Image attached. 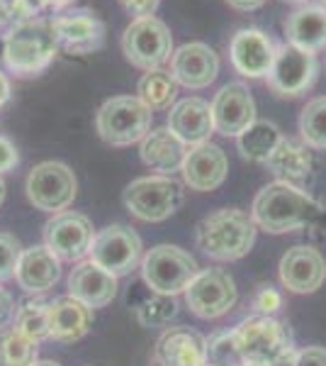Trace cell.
Instances as JSON below:
<instances>
[{
  "instance_id": "1",
  "label": "cell",
  "mask_w": 326,
  "mask_h": 366,
  "mask_svg": "<svg viewBox=\"0 0 326 366\" xmlns=\"http://www.w3.org/2000/svg\"><path fill=\"white\" fill-rule=\"evenodd\" d=\"M322 203L314 200L310 193L295 188L290 183L272 181L258 191L253 198L251 217L256 227L270 234H285L292 229H302L322 217Z\"/></svg>"
},
{
  "instance_id": "2",
  "label": "cell",
  "mask_w": 326,
  "mask_h": 366,
  "mask_svg": "<svg viewBox=\"0 0 326 366\" xmlns=\"http://www.w3.org/2000/svg\"><path fill=\"white\" fill-rule=\"evenodd\" d=\"M58 54V39L49 17L15 22L8 27L3 42V64L10 74L27 79L46 71Z\"/></svg>"
},
{
  "instance_id": "3",
  "label": "cell",
  "mask_w": 326,
  "mask_h": 366,
  "mask_svg": "<svg viewBox=\"0 0 326 366\" xmlns=\"http://www.w3.org/2000/svg\"><path fill=\"white\" fill-rule=\"evenodd\" d=\"M256 222L239 208H222L198 222V247L215 262H239L256 244Z\"/></svg>"
},
{
  "instance_id": "4",
  "label": "cell",
  "mask_w": 326,
  "mask_h": 366,
  "mask_svg": "<svg viewBox=\"0 0 326 366\" xmlns=\"http://www.w3.org/2000/svg\"><path fill=\"white\" fill-rule=\"evenodd\" d=\"M183 200H185L183 183L175 181L173 176H161V174L134 179L122 193L124 208L141 222L168 220L173 212L180 210Z\"/></svg>"
},
{
  "instance_id": "5",
  "label": "cell",
  "mask_w": 326,
  "mask_h": 366,
  "mask_svg": "<svg viewBox=\"0 0 326 366\" xmlns=\"http://www.w3.org/2000/svg\"><path fill=\"white\" fill-rule=\"evenodd\" d=\"M153 110L146 108L136 96H115L100 105L96 129L100 139L112 147H129L146 137L151 129Z\"/></svg>"
},
{
  "instance_id": "6",
  "label": "cell",
  "mask_w": 326,
  "mask_h": 366,
  "mask_svg": "<svg viewBox=\"0 0 326 366\" xmlns=\"http://www.w3.org/2000/svg\"><path fill=\"white\" fill-rule=\"evenodd\" d=\"M173 34L161 17H136L122 34V54L141 71L163 69L173 56Z\"/></svg>"
},
{
  "instance_id": "7",
  "label": "cell",
  "mask_w": 326,
  "mask_h": 366,
  "mask_svg": "<svg viewBox=\"0 0 326 366\" xmlns=\"http://www.w3.org/2000/svg\"><path fill=\"white\" fill-rule=\"evenodd\" d=\"M141 279L153 293L178 296L185 293L190 281L198 276V262L175 244H156L141 259Z\"/></svg>"
},
{
  "instance_id": "8",
  "label": "cell",
  "mask_w": 326,
  "mask_h": 366,
  "mask_svg": "<svg viewBox=\"0 0 326 366\" xmlns=\"http://www.w3.org/2000/svg\"><path fill=\"white\" fill-rule=\"evenodd\" d=\"M27 200L41 212H63L73 205L78 181L63 162H41L27 176Z\"/></svg>"
},
{
  "instance_id": "9",
  "label": "cell",
  "mask_w": 326,
  "mask_h": 366,
  "mask_svg": "<svg viewBox=\"0 0 326 366\" xmlns=\"http://www.w3.org/2000/svg\"><path fill=\"white\" fill-rule=\"evenodd\" d=\"M88 259L98 264L100 269L120 276L132 274L136 267H141L144 259V247H141V237L129 225H108L98 229L93 237Z\"/></svg>"
},
{
  "instance_id": "10",
  "label": "cell",
  "mask_w": 326,
  "mask_h": 366,
  "mask_svg": "<svg viewBox=\"0 0 326 366\" xmlns=\"http://www.w3.org/2000/svg\"><path fill=\"white\" fill-rule=\"evenodd\" d=\"M319 76V59L312 51H305L295 44H277L275 61L270 74L265 76L268 88L280 98H300L317 84Z\"/></svg>"
},
{
  "instance_id": "11",
  "label": "cell",
  "mask_w": 326,
  "mask_h": 366,
  "mask_svg": "<svg viewBox=\"0 0 326 366\" xmlns=\"http://www.w3.org/2000/svg\"><path fill=\"white\" fill-rule=\"evenodd\" d=\"M236 342L244 359H265L275 362L285 352L295 350L290 325L272 315H251L234 327Z\"/></svg>"
},
{
  "instance_id": "12",
  "label": "cell",
  "mask_w": 326,
  "mask_h": 366,
  "mask_svg": "<svg viewBox=\"0 0 326 366\" xmlns=\"http://www.w3.org/2000/svg\"><path fill=\"white\" fill-rule=\"evenodd\" d=\"M239 300V288L224 269H200L185 288V303L193 315L217 320L227 315Z\"/></svg>"
},
{
  "instance_id": "13",
  "label": "cell",
  "mask_w": 326,
  "mask_h": 366,
  "mask_svg": "<svg viewBox=\"0 0 326 366\" xmlns=\"http://www.w3.org/2000/svg\"><path fill=\"white\" fill-rule=\"evenodd\" d=\"M93 237H96V227L83 212H56L44 225V247L58 262H83L91 252Z\"/></svg>"
},
{
  "instance_id": "14",
  "label": "cell",
  "mask_w": 326,
  "mask_h": 366,
  "mask_svg": "<svg viewBox=\"0 0 326 366\" xmlns=\"http://www.w3.org/2000/svg\"><path fill=\"white\" fill-rule=\"evenodd\" d=\"M51 25L58 39V49L68 54H93L105 42V22L88 8L63 10L51 17Z\"/></svg>"
},
{
  "instance_id": "15",
  "label": "cell",
  "mask_w": 326,
  "mask_h": 366,
  "mask_svg": "<svg viewBox=\"0 0 326 366\" xmlns=\"http://www.w3.org/2000/svg\"><path fill=\"white\" fill-rule=\"evenodd\" d=\"M277 44L258 27H244L231 37L229 59L236 74L244 79H265L275 61Z\"/></svg>"
},
{
  "instance_id": "16",
  "label": "cell",
  "mask_w": 326,
  "mask_h": 366,
  "mask_svg": "<svg viewBox=\"0 0 326 366\" xmlns=\"http://www.w3.org/2000/svg\"><path fill=\"white\" fill-rule=\"evenodd\" d=\"M212 117H215V132L224 137H239L241 132L256 122V100L248 86L231 81L217 91L212 100Z\"/></svg>"
},
{
  "instance_id": "17",
  "label": "cell",
  "mask_w": 326,
  "mask_h": 366,
  "mask_svg": "<svg viewBox=\"0 0 326 366\" xmlns=\"http://www.w3.org/2000/svg\"><path fill=\"white\" fill-rule=\"evenodd\" d=\"M170 74L178 86L203 91L212 86L219 76V56L210 44L205 42H188L178 46L170 56Z\"/></svg>"
},
{
  "instance_id": "18",
  "label": "cell",
  "mask_w": 326,
  "mask_h": 366,
  "mask_svg": "<svg viewBox=\"0 0 326 366\" xmlns=\"http://www.w3.org/2000/svg\"><path fill=\"white\" fill-rule=\"evenodd\" d=\"M277 274L290 293H300V296L314 293L326 281V259L314 247L297 244L282 254Z\"/></svg>"
},
{
  "instance_id": "19",
  "label": "cell",
  "mask_w": 326,
  "mask_h": 366,
  "mask_svg": "<svg viewBox=\"0 0 326 366\" xmlns=\"http://www.w3.org/2000/svg\"><path fill=\"white\" fill-rule=\"evenodd\" d=\"M183 181H185L188 188L198 193H210L217 191L224 181H227L229 174V159L224 154L222 147L212 144V142H205V144L190 147L188 149V157L183 162Z\"/></svg>"
},
{
  "instance_id": "20",
  "label": "cell",
  "mask_w": 326,
  "mask_h": 366,
  "mask_svg": "<svg viewBox=\"0 0 326 366\" xmlns=\"http://www.w3.org/2000/svg\"><path fill=\"white\" fill-rule=\"evenodd\" d=\"M168 127L185 147L205 144V142H210V134L215 132L212 103L198 96L175 100V105L168 110Z\"/></svg>"
},
{
  "instance_id": "21",
  "label": "cell",
  "mask_w": 326,
  "mask_h": 366,
  "mask_svg": "<svg viewBox=\"0 0 326 366\" xmlns=\"http://www.w3.org/2000/svg\"><path fill=\"white\" fill-rule=\"evenodd\" d=\"M117 291H120V279L110 271L100 269L91 259L76 264V269L68 276V296L83 300L91 308L110 305L117 298Z\"/></svg>"
},
{
  "instance_id": "22",
  "label": "cell",
  "mask_w": 326,
  "mask_h": 366,
  "mask_svg": "<svg viewBox=\"0 0 326 366\" xmlns=\"http://www.w3.org/2000/svg\"><path fill=\"white\" fill-rule=\"evenodd\" d=\"M93 327V308L73 296L49 300V340L73 345Z\"/></svg>"
},
{
  "instance_id": "23",
  "label": "cell",
  "mask_w": 326,
  "mask_h": 366,
  "mask_svg": "<svg viewBox=\"0 0 326 366\" xmlns=\"http://www.w3.org/2000/svg\"><path fill=\"white\" fill-rule=\"evenodd\" d=\"M158 366H205L207 364V340L195 330L168 327L156 345Z\"/></svg>"
},
{
  "instance_id": "24",
  "label": "cell",
  "mask_w": 326,
  "mask_h": 366,
  "mask_svg": "<svg viewBox=\"0 0 326 366\" xmlns=\"http://www.w3.org/2000/svg\"><path fill=\"white\" fill-rule=\"evenodd\" d=\"M61 279V262L44 244L29 247L22 252L20 264L15 269V281L29 296H39L54 288Z\"/></svg>"
},
{
  "instance_id": "25",
  "label": "cell",
  "mask_w": 326,
  "mask_h": 366,
  "mask_svg": "<svg viewBox=\"0 0 326 366\" xmlns=\"http://www.w3.org/2000/svg\"><path fill=\"white\" fill-rule=\"evenodd\" d=\"M188 149L180 139L175 137V132H170L168 125L153 127L146 132V137L139 142V157L151 171L161 176H170L173 171L183 169V162L188 157Z\"/></svg>"
},
{
  "instance_id": "26",
  "label": "cell",
  "mask_w": 326,
  "mask_h": 366,
  "mask_svg": "<svg viewBox=\"0 0 326 366\" xmlns=\"http://www.w3.org/2000/svg\"><path fill=\"white\" fill-rule=\"evenodd\" d=\"M265 167L275 176V181L290 183V186L302 188V191H307V186L312 183L314 176V162H312L310 147L305 142H295L285 137H282L277 149L265 162Z\"/></svg>"
},
{
  "instance_id": "27",
  "label": "cell",
  "mask_w": 326,
  "mask_h": 366,
  "mask_svg": "<svg viewBox=\"0 0 326 366\" xmlns=\"http://www.w3.org/2000/svg\"><path fill=\"white\" fill-rule=\"evenodd\" d=\"M285 37L290 44L300 46L305 51L326 49V8L324 5H302L285 20Z\"/></svg>"
},
{
  "instance_id": "28",
  "label": "cell",
  "mask_w": 326,
  "mask_h": 366,
  "mask_svg": "<svg viewBox=\"0 0 326 366\" xmlns=\"http://www.w3.org/2000/svg\"><path fill=\"white\" fill-rule=\"evenodd\" d=\"M280 142H282L280 127L268 120H256L253 125H248L244 132L236 137L241 157L248 159V162H256V164L268 162L270 154L277 149Z\"/></svg>"
},
{
  "instance_id": "29",
  "label": "cell",
  "mask_w": 326,
  "mask_h": 366,
  "mask_svg": "<svg viewBox=\"0 0 326 366\" xmlns=\"http://www.w3.org/2000/svg\"><path fill=\"white\" fill-rule=\"evenodd\" d=\"M136 98L149 110H170L178 98V81L165 69L146 71L136 84Z\"/></svg>"
},
{
  "instance_id": "30",
  "label": "cell",
  "mask_w": 326,
  "mask_h": 366,
  "mask_svg": "<svg viewBox=\"0 0 326 366\" xmlns=\"http://www.w3.org/2000/svg\"><path fill=\"white\" fill-rule=\"evenodd\" d=\"M13 327L25 337L39 342L49 340V303L41 298H27L17 305Z\"/></svg>"
},
{
  "instance_id": "31",
  "label": "cell",
  "mask_w": 326,
  "mask_h": 366,
  "mask_svg": "<svg viewBox=\"0 0 326 366\" xmlns=\"http://www.w3.org/2000/svg\"><path fill=\"white\" fill-rule=\"evenodd\" d=\"M300 134L310 149L326 152V96L312 98L302 108L300 115Z\"/></svg>"
},
{
  "instance_id": "32",
  "label": "cell",
  "mask_w": 326,
  "mask_h": 366,
  "mask_svg": "<svg viewBox=\"0 0 326 366\" xmlns=\"http://www.w3.org/2000/svg\"><path fill=\"white\" fill-rule=\"evenodd\" d=\"M134 315L144 327H165L178 315V300L175 296L151 291L149 296H144L134 305Z\"/></svg>"
},
{
  "instance_id": "33",
  "label": "cell",
  "mask_w": 326,
  "mask_h": 366,
  "mask_svg": "<svg viewBox=\"0 0 326 366\" xmlns=\"http://www.w3.org/2000/svg\"><path fill=\"white\" fill-rule=\"evenodd\" d=\"M39 345L17 330H8L0 337V366H32L37 362Z\"/></svg>"
},
{
  "instance_id": "34",
  "label": "cell",
  "mask_w": 326,
  "mask_h": 366,
  "mask_svg": "<svg viewBox=\"0 0 326 366\" xmlns=\"http://www.w3.org/2000/svg\"><path fill=\"white\" fill-rule=\"evenodd\" d=\"M207 362L215 366H239L244 362L234 330L231 332H219L207 342Z\"/></svg>"
},
{
  "instance_id": "35",
  "label": "cell",
  "mask_w": 326,
  "mask_h": 366,
  "mask_svg": "<svg viewBox=\"0 0 326 366\" xmlns=\"http://www.w3.org/2000/svg\"><path fill=\"white\" fill-rule=\"evenodd\" d=\"M22 252L25 249H22L20 239L8 232H0V283L15 279V269L20 264Z\"/></svg>"
},
{
  "instance_id": "36",
  "label": "cell",
  "mask_w": 326,
  "mask_h": 366,
  "mask_svg": "<svg viewBox=\"0 0 326 366\" xmlns=\"http://www.w3.org/2000/svg\"><path fill=\"white\" fill-rule=\"evenodd\" d=\"M251 305H253V310H256V315H275V312L282 308V296L275 286L260 283L256 288V293H253Z\"/></svg>"
},
{
  "instance_id": "37",
  "label": "cell",
  "mask_w": 326,
  "mask_h": 366,
  "mask_svg": "<svg viewBox=\"0 0 326 366\" xmlns=\"http://www.w3.org/2000/svg\"><path fill=\"white\" fill-rule=\"evenodd\" d=\"M46 10L44 0H10V13H13V25L15 22H27L37 20Z\"/></svg>"
},
{
  "instance_id": "38",
  "label": "cell",
  "mask_w": 326,
  "mask_h": 366,
  "mask_svg": "<svg viewBox=\"0 0 326 366\" xmlns=\"http://www.w3.org/2000/svg\"><path fill=\"white\" fill-rule=\"evenodd\" d=\"M117 3H120L122 8L127 10V13L136 20V17L156 15V10H158V5H161V0H117Z\"/></svg>"
},
{
  "instance_id": "39",
  "label": "cell",
  "mask_w": 326,
  "mask_h": 366,
  "mask_svg": "<svg viewBox=\"0 0 326 366\" xmlns=\"http://www.w3.org/2000/svg\"><path fill=\"white\" fill-rule=\"evenodd\" d=\"M295 366H326V347H305L295 357Z\"/></svg>"
},
{
  "instance_id": "40",
  "label": "cell",
  "mask_w": 326,
  "mask_h": 366,
  "mask_svg": "<svg viewBox=\"0 0 326 366\" xmlns=\"http://www.w3.org/2000/svg\"><path fill=\"white\" fill-rule=\"evenodd\" d=\"M17 162H20L17 147L8 137H3V134H0V174H5V171L15 169Z\"/></svg>"
},
{
  "instance_id": "41",
  "label": "cell",
  "mask_w": 326,
  "mask_h": 366,
  "mask_svg": "<svg viewBox=\"0 0 326 366\" xmlns=\"http://www.w3.org/2000/svg\"><path fill=\"white\" fill-rule=\"evenodd\" d=\"M15 300L13 296H10L8 291H5L3 286H0V330H5V327H10L15 320Z\"/></svg>"
},
{
  "instance_id": "42",
  "label": "cell",
  "mask_w": 326,
  "mask_h": 366,
  "mask_svg": "<svg viewBox=\"0 0 326 366\" xmlns=\"http://www.w3.org/2000/svg\"><path fill=\"white\" fill-rule=\"evenodd\" d=\"M234 10H241V13H251V10H258L265 5V0H227Z\"/></svg>"
},
{
  "instance_id": "43",
  "label": "cell",
  "mask_w": 326,
  "mask_h": 366,
  "mask_svg": "<svg viewBox=\"0 0 326 366\" xmlns=\"http://www.w3.org/2000/svg\"><path fill=\"white\" fill-rule=\"evenodd\" d=\"M10 96H13V86H10L8 76L0 71V108H3V105H8Z\"/></svg>"
},
{
  "instance_id": "44",
  "label": "cell",
  "mask_w": 326,
  "mask_h": 366,
  "mask_svg": "<svg viewBox=\"0 0 326 366\" xmlns=\"http://www.w3.org/2000/svg\"><path fill=\"white\" fill-rule=\"evenodd\" d=\"M13 25V13H10V0H0V29Z\"/></svg>"
},
{
  "instance_id": "45",
  "label": "cell",
  "mask_w": 326,
  "mask_h": 366,
  "mask_svg": "<svg viewBox=\"0 0 326 366\" xmlns=\"http://www.w3.org/2000/svg\"><path fill=\"white\" fill-rule=\"evenodd\" d=\"M44 3H46V8L54 10V13H63V10H68L76 0H44Z\"/></svg>"
},
{
  "instance_id": "46",
  "label": "cell",
  "mask_w": 326,
  "mask_h": 366,
  "mask_svg": "<svg viewBox=\"0 0 326 366\" xmlns=\"http://www.w3.org/2000/svg\"><path fill=\"white\" fill-rule=\"evenodd\" d=\"M239 366H272V362H265V359H244Z\"/></svg>"
},
{
  "instance_id": "47",
  "label": "cell",
  "mask_w": 326,
  "mask_h": 366,
  "mask_svg": "<svg viewBox=\"0 0 326 366\" xmlns=\"http://www.w3.org/2000/svg\"><path fill=\"white\" fill-rule=\"evenodd\" d=\"M32 366H61L58 362H51V359H37V362H34Z\"/></svg>"
},
{
  "instance_id": "48",
  "label": "cell",
  "mask_w": 326,
  "mask_h": 366,
  "mask_svg": "<svg viewBox=\"0 0 326 366\" xmlns=\"http://www.w3.org/2000/svg\"><path fill=\"white\" fill-rule=\"evenodd\" d=\"M5 193H8V188H5V181H3V176H0V205L5 203Z\"/></svg>"
},
{
  "instance_id": "49",
  "label": "cell",
  "mask_w": 326,
  "mask_h": 366,
  "mask_svg": "<svg viewBox=\"0 0 326 366\" xmlns=\"http://www.w3.org/2000/svg\"><path fill=\"white\" fill-rule=\"evenodd\" d=\"M287 3H307V0H287Z\"/></svg>"
},
{
  "instance_id": "50",
  "label": "cell",
  "mask_w": 326,
  "mask_h": 366,
  "mask_svg": "<svg viewBox=\"0 0 326 366\" xmlns=\"http://www.w3.org/2000/svg\"><path fill=\"white\" fill-rule=\"evenodd\" d=\"M205 366H215V364H210V362H207V364H205Z\"/></svg>"
},
{
  "instance_id": "51",
  "label": "cell",
  "mask_w": 326,
  "mask_h": 366,
  "mask_svg": "<svg viewBox=\"0 0 326 366\" xmlns=\"http://www.w3.org/2000/svg\"><path fill=\"white\" fill-rule=\"evenodd\" d=\"M322 5H324V8H326V0H322Z\"/></svg>"
}]
</instances>
